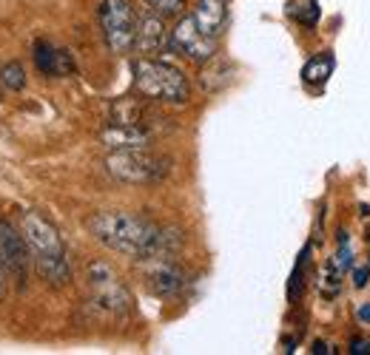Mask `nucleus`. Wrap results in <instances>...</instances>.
<instances>
[{"label":"nucleus","mask_w":370,"mask_h":355,"mask_svg":"<svg viewBox=\"0 0 370 355\" xmlns=\"http://www.w3.org/2000/svg\"><path fill=\"white\" fill-rule=\"evenodd\" d=\"M194 23L211 37H220L225 29V20H228V9H225V0H197V6L191 12Z\"/></svg>","instance_id":"obj_14"},{"label":"nucleus","mask_w":370,"mask_h":355,"mask_svg":"<svg viewBox=\"0 0 370 355\" xmlns=\"http://www.w3.org/2000/svg\"><path fill=\"white\" fill-rule=\"evenodd\" d=\"M0 258H3L9 278L17 284V290L26 287L29 270H32L29 250H26V242H23L20 230H14L6 219H0Z\"/></svg>","instance_id":"obj_9"},{"label":"nucleus","mask_w":370,"mask_h":355,"mask_svg":"<svg viewBox=\"0 0 370 355\" xmlns=\"http://www.w3.org/2000/svg\"><path fill=\"white\" fill-rule=\"evenodd\" d=\"M86 281H88V293H91V304L103 310L106 316H128L131 313V293L128 287L117 278V273L111 270V265L106 262H91L86 270Z\"/></svg>","instance_id":"obj_6"},{"label":"nucleus","mask_w":370,"mask_h":355,"mask_svg":"<svg viewBox=\"0 0 370 355\" xmlns=\"http://www.w3.org/2000/svg\"><path fill=\"white\" fill-rule=\"evenodd\" d=\"M351 352H353V355H367V352H370V341L353 338V341H351Z\"/></svg>","instance_id":"obj_21"},{"label":"nucleus","mask_w":370,"mask_h":355,"mask_svg":"<svg viewBox=\"0 0 370 355\" xmlns=\"http://www.w3.org/2000/svg\"><path fill=\"white\" fill-rule=\"evenodd\" d=\"M6 293H9V270L3 265V258H0V301L6 298Z\"/></svg>","instance_id":"obj_20"},{"label":"nucleus","mask_w":370,"mask_h":355,"mask_svg":"<svg viewBox=\"0 0 370 355\" xmlns=\"http://www.w3.org/2000/svg\"><path fill=\"white\" fill-rule=\"evenodd\" d=\"M146 287L154 293V296H163V298H171V296H179L188 284V276L185 270L174 262L171 256H151L146 258Z\"/></svg>","instance_id":"obj_8"},{"label":"nucleus","mask_w":370,"mask_h":355,"mask_svg":"<svg viewBox=\"0 0 370 355\" xmlns=\"http://www.w3.org/2000/svg\"><path fill=\"white\" fill-rule=\"evenodd\" d=\"M168 49L179 52L182 57H188L194 63H208L214 57V52H217V37L205 34L194 23V17L188 14V17H182L174 26V32L168 37Z\"/></svg>","instance_id":"obj_7"},{"label":"nucleus","mask_w":370,"mask_h":355,"mask_svg":"<svg viewBox=\"0 0 370 355\" xmlns=\"http://www.w3.org/2000/svg\"><path fill=\"white\" fill-rule=\"evenodd\" d=\"M103 145L108 151H120V148H148L151 142V131L146 128H137V125H117V123H108L100 134Z\"/></svg>","instance_id":"obj_12"},{"label":"nucleus","mask_w":370,"mask_h":355,"mask_svg":"<svg viewBox=\"0 0 370 355\" xmlns=\"http://www.w3.org/2000/svg\"><path fill=\"white\" fill-rule=\"evenodd\" d=\"M288 14L296 23H302V26H316L322 12H319L316 0H291V3H288Z\"/></svg>","instance_id":"obj_16"},{"label":"nucleus","mask_w":370,"mask_h":355,"mask_svg":"<svg viewBox=\"0 0 370 355\" xmlns=\"http://www.w3.org/2000/svg\"><path fill=\"white\" fill-rule=\"evenodd\" d=\"M146 3L159 17H177L185 9V0H146Z\"/></svg>","instance_id":"obj_19"},{"label":"nucleus","mask_w":370,"mask_h":355,"mask_svg":"<svg viewBox=\"0 0 370 355\" xmlns=\"http://www.w3.org/2000/svg\"><path fill=\"white\" fill-rule=\"evenodd\" d=\"M134 85L137 91L148 100L157 103H174V105H185L191 100V85L185 80V74L163 60H151L143 57L134 63Z\"/></svg>","instance_id":"obj_3"},{"label":"nucleus","mask_w":370,"mask_h":355,"mask_svg":"<svg viewBox=\"0 0 370 355\" xmlns=\"http://www.w3.org/2000/svg\"><path fill=\"white\" fill-rule=\"evenodd\" d=\"M97 17H100V29H103V40L114 54H128L134 49L137 40V9L131 6V0H100L97 6Z\"/></svg>","instance_id":"obj_5"},{"label":"nucleus","mask_w":370,"mask_h":355,"mask_svg":"<svg viewBox=\"0 0 370 355\" xmlns=\"http://www.w3.org/2000/svg\"><path fill=\"white\" fill-rule=\"evenodd\" d=\"M134 45L140 49L143 54H157V52H163L166 45H168V32L163 26V17L148 12L143 14L140 20H137V40Z\"/></svg>","instance_id":"obj_11"},{"label":"nucleus","mask_w":370,"mask_h":355,"mask_svg":"<svg viewBox=\"0 0 370 355\" xmlns=\"http://www.w3.org/2000/svg\"><path fill=\"white\" fill-rule=\"evenodd\" d=\"M313 352H316V355H325V352H328V344H325V341H313Z\"/></svg>","instance_id":"obj_24"},{"label":"nucleus","mask_w":370,"mask_h":355,"mask_svg":"<svg viewBox=\"0 0 370 355\" xmlns=\"http://www.w3.org/2000/svg\"><path fill=\"white\" fill-rule=\"evenodd\" d=\"M359 318L370 324V304H362V307H359Z\"/></svg>","instance_id":"obj_23"},{"label":"nucleus","mask_w":370,"mask_h":355,"mask_svg":"<svg viewBox=\"0 0 370 355\" xmlns=\"http://www.w3.org/2000/svg\"><path fill=\"white\" fill-rule=\"evenodd\" d=\"M0 85L6 91H20L26 85V71H23L20 63H3L0 65Z\"/></svg>","instance_id":"obj_17"},{"label":"nucleus","mask_w":370,"mask_h":355,"mask_svg":"<svg viewBox=\"0 0 370 355\" xmlns=\"http://www.w3.org/2000/svg\"><path fill=\"white\" fill-rule=\"evenodd\" d=\"M154 120H157L154 111L146 103H137V100H117L111 105V114H108V123L137 125V128H146V131H151Z\"/></svg>","instance_id":"obj_13"},{"label":"nucleus","mask_w":370,"mask_h":355,"mask_svg":"<svg viewBox=\"0 0 370 355\" xmlns=\"http://www.w3.org/2000/svg\"><path fill=\"white\" fill-rule=\"evenodd\" d=\"M32 60H35V68L40 71L43 77H66L75 71V60L66 49L60 45L49 43V40H37L32 45Z\"/></svg>","instance_id":"obj_10"},{"label":"nucleus","mask_w":370,"mask_h":355,"mask_svg":"<svg viewBox=\"0 0 370 355\" xmlns=\"http://www.w3.org/2000/svg\"><path fill=\"white\" fill-rule=\"evenodd\" d=\"M308 256H311V247H305L302 253H299V262L291 273V284H288V298H296L299 290H302V276H305V262H308Z\"/></svg>","instance_id":"obj_18"},{"label":"nucleus","mask_w":370,"mask_h":355,"mask_svg":"<svg viewBox=\"0 0 370 355\" xmlns=\"http://www.w3.org/2000/svg\"><path fill=\"white\" fill-rule=\"evenodd\" d=\"M86 227L103 247L128 258H140V262L151 256H171L179 245L168 227H159L157 222L126 210H100L88 216Z\"/></svg>","instance_id":"obj_1"},{"label":"nucleus","mask_w":370,"mask_h":355,"mask_svg":"<svg viewBox=\"0 0 370 355\" xmlns=\"http://www.w3.org/2000/svg\"><path fill=\"white\" fill-rule=\"evenodd\" d=\"M0 97H3V94H0Z\"/></svg>","instance_id":"obj_25"},{"label":"nucleus","mask_w":370,"mask_h":355,"mask_svg":"<svg viewBox=\"0 0 370 355\" xmlns=\"http://www.w3.org/2000/svg\"><path fill=\"white\" fill-rule=\"evenodd\" d=\"M367 267H356L353 270V284H356V287H364V284H367Z\"/></svg>","instance_id":"obj_22"},{"label":"nucleus","mask_w":370,"mask_h":355,"mask_svg":"<svg viewBox=\"0 0 370 355\" xmlns=\"http://www.w3.org/2000/svg\"><path fill=\"white\" fill-rule=\"evenodd\" d=\"M333 68H336V60H333V54H316V57H311L308 63H305V68H302V80L308 83V85H322V83H328V77L333 74Z\"/></svg>","instance_id":"obj_15"},{"label":"nucleus","mask_w":370,"mask_h":355,"mask_svg":"<svg viewBox=\"0 0 370 355\" xmlns=\"http://www.w3.org/2000/svg\"><path fill=\"white\" fill-rule=\"evenodd\" d=\"M106 171L111 176H117L120 182L151 185L168 176L171 162L148 148H120L106 156Z\"/></svg>","instance_id":"obj_4"},{"label":"nucleus","mask_w":370,"mask_h":355,"mask_svg":"<svg viewBox=\"0 0 370 355\" xmlns=\"http://www.w3.org/2000/svg\"><path fill=\"white\" fill-rule=\"evenodd\" d=\"M20 236L26 242L29 262L37 276L52 287H66L72 281V267H68L60 230L49 219H43L37 210H26L20 216Z\"/></svg>","instance_id":"obj_2"}]
</instances>
